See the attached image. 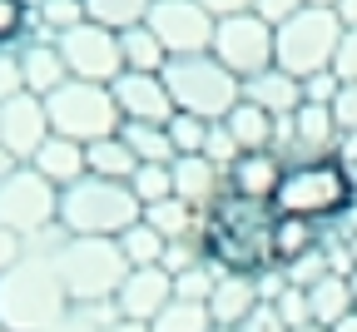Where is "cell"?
Listing matches in <instances>:
<instances>
[{
	"label": "cell",
	"mask_w": 357,
	"mask_h": 332,
	"mask_svg": "<svg viewBox=\"0 0 357 332\" xmlns=\"http://www.w3.org/2000/svg\"><path fill=\"white\" fill-rule=\"evenodd\" d=\"M298 332H328V327H298Z\"/></svg>",
	"instance_id": "53"
},
{
	"label": "cell",
	"mask_w": 357,
	"mask_h": 332,
	"mask_svg": "<svg viewBox=\"0 0 357 332\" xmlns=\"http://www.w3.org/2000/svg\"><path fill=\"white\" fill-rule=\"evenodd\" d=\"M328 332H357V312H347V317H342L337 327H328Z\"/></svg>",
	"instance_id": "50"
},
{
	"label": "cell",
	"mask_w": 357,
	"mask_h": 332,
	"mask_svg": "<svg viewBox=\"0 0 357 332\" xmlns=\"http://www.w3.org/2000/svg\"><path fill=\"white\" fill-rule=\"evenodd\" d=\"M169 303H174V278L164 268H129V278L119 282V293H114L119 317L139 322V327H149Z\"/></svg>",
	"instance_id": "15"
},
{
	"label": "cell",
	"mask_w": 357,
	"mask_h": 332,
	"mask_svg": "<svg viewBox=\"0 0 357 332\" xmlns=\"http://www.w3.org/2000/svg\"><path fill=\"white\" fill-rule=\"evenodd\" d=\"M25 94V65H20V45H6L0 50V105Z\"/></svg>",
	"instance_id": "37"
},
{
	"label": "cell",
	"mask_w": 357,
	"mask_h": 332,
	"mask_svg": "<svg viewBox=\"0 0 357 332\" xmlns=\"http://www.w3.org/2000/svg\"><path fill=\"white\" fill-rule=\"evenodd\" d=\"M35 20H40V30L45 35H65V30H75V25H84L89 15H84V0H35Z\"/></svg>",
	"instance_id": "33"
},
{
	"label": "cell",
	"mask_w": 357,
	"mask_h": 332,
	"mask_svg": "<svg viewBox=\"0 0 357 332\" xmlns=\"http://www.w3.org/2000/svg\"><path fill=\"white\" fill-rule=\"evenodd\" d=\"M114 243H119V253H124V263H129V268H159V263H164V253H169V239H164V233H154L144 218L134 223V228H124Z\"/></svg>",
	"instance_id": "28"
},
{
	"label": "cell",
	"mask_w": 357,
	"mask_h": 332,
	"mask_svg": "<svg viewBox=\"0 0 357 332\" xmlns=\"http://www.w3.org/2000/svg\"><path fill=\"white\" fill-rule=\"evenodd\" d=\"M144 25L159 35V45L169 50V60H178V55H208L218 20L199 6V0H154Z\"/></svg>",
	"instance_id": "12"
},
{
	"label": "cell",
	"mask_w": 357,
	"mask_h": 332,
	"mask_svg": "<svg viewBox=\"0 0 357 332\" xmlns=\"http://www.w3.org/2000/svg\"><path fill=\"white\" fill-rule=\"evenodd\" d=\"M213 332H238V327H213Z\"/></svg>",
	"instance_id": "55"
},
{
	"label": "cell",
	"mask_w": 357,
	"mask_h": 332,
	"mask_svg": "<svg viewBox=\"0 0 357 332\" xmlns=\"http://www.w3.org/2000/svg\"><path fill=\"white\" fill-rule=\"evenodd\" d=\"M45 114H50L55 134L75 139L84 149L109 139V134H119V124H124L109 84H89V80H65L55 94H45Z\"/></svg>",
	"instance_id": "7"
},
{
	"label": "cell",
	"mask_w": 357,
	"mask_h": 332,
	"mask_svg": "<svg viewBox=\"0 0 357 332\" xmlns=\"http://www.w3.org/2000/svg\"><path fill=\"white\" fill-rule=\"evenodd\" d=\"M169 174H174V199H184L194 213L218 209L223 194H229V179H223V169L208 164L204 154H178V159L169 164Z\"/></svg>",
	"instance_id": "16"
},
{
	"label": "cell",
	"mask_w": 357,
	"mask_h": 332,
	"mask_svg": "<svg viewBox=\"0 0 357 332\" xmlns=\"http://www.w3.org/2000/svg\"><path fill=\"white\" fill-rule=\"evenodd\" d=\"M218 263L213 258H199L194 268H184V273H174V298H189V303H208L213 298V288H218Z\"/></svg>",
	"instance_id": "32"
},
{
	"label": "cell",
	"mask_w": 357,
	"mask_h": 332,
	"mask_svg": "<svg viewBox=\"0 0 357 332\" xmlns=\"http://www.w3.org/2000/svg\"><path fill=\"white\" fill-rule=\"evenodd\" d=\"M100 332H149V327H139V322H124V317H119V322H109V327H100Z\"/></svg>",
	"instance_id": "49"
},
{
	"label": "cell",
	"mask_w": 357,
	"mask_h": 332,
	"mask_svg": "<svg viewBox=\"0 0 357 332\" xmlns=\"http://www.w3.org/2000/svg\"><path fill=\"white\" fill-rule=\"evenodd\" d=\"M55 263L70 303H114L119 282L129 278V263L114 239H65Z\"/></svg>",
	"instance_id": "8"
},
{
	"label": "cell",
	"mask_w": 357,
	"mask_h": 332,
	"mask_svg": "<svg viewBox=\"0 0 357 332\" xmlns=\"http://www.w3.org/2000/svg\"><path fill=\"white\" fill-rule=\"evenodd\" d=\"M352 209V169L342 159H298L283 169V183L273 194V213L283 218H307V223H337Z\"/></svg>",
	"instance_id": "3"
},
{
	"label": "cell",
	"mask_w": 357,
	"mask_h": 332,
	"mask_svg": "<svg viewBox=\"0 0 357 332\" xmlns=\"http://www.w3.org/2000/svg\"><path fill=\"white\" fill-rule=\"evenodd\" d=\"M50 114H45V100L40 94H15V100L0 105V154H10L15 164H30L35 149L50 139Z\"/></svg>",
	"instance_id": "13"
},
{
	"label": "cell",
	"mask_w": 357,
	"mask_h": 332,
	"mask_svg": "<svg viewBox=\"0 0 357 332\" xmlns=\"http://www.w3.org/2000/svg\"><path fill=\"white\" fill-rule=\"evenodd\" d=\"M25 248H30V243L20 239V233L0 223V273H10V268H15V263L25 258Z\"/></svg>",
	"instance_id": "46"
},
{
	"label": "cell",
	"mask_w": 357,
	"mask_h": 332,
	"mask_svg": "<svg viewBox=\"0 0 357 332\" xmlns=\"http://www.w3.org/2000/svg\"><path fill=\"white\" fill-rule=\"evenodd\" d=\"M144 223H149L154 233H164L169 243H178V239H204V213H194L184 199L149 204V209H144Z\"/></svg>",
	"instance_id": "24"
},
{
	"label": "cell",
	"mask_w": 357,
	"mask_h": 332,
	"mask_svg": "<svg viewBox=\"0 0 357 332\" xmlns=\"http://www.w3.org/2000/svg\"><path fill=\"white\" fill-rule=\"evenodd\" d=\"M352 303H357V273H352Z\"/></svg>",
	"instance_id": "54"
},
{
	"label": "cell",
	"mask_w": 357,
	"mask_h": 332,
	"mask_svg": "<svg viewBox=\"0 0 357 332\" xmlns=\"http://www.w3.org/2000/svg\"><path fill=\"white\" fill-rule=\"evenodd\" d=\"M333 75H337L342 84H352V80H357V25H347V30H342L337 60H333Z\"/></svg>",
	"instance_id": "43"
},
{
	"label": "cell",
	"mask_w": 357,
	"mask_h": 332,
	"mask_svg": "<svg viewBox=\"0 0 357 332\" xmlns=\"http://www.w3.org/2000/svg\"><path fill=\"white\" fill-rule=\"evenodd\" d=\"M119 55H124V70H134V75H164V65H169V50L159 45V35L149 25L124 30L119 35Z\"/></svg>",
	"instance_id": "25"
},
{
	"label": "cell",
	"mask_w": 357,
	"mask_h": 332,
	"mask_svg": "<svg viewBox=\"0 0 357 332\" xmlns=\"http://www.w3.org/2000/svg\"><path fill=\"white\" fill-rule=\"evenodd\" d=\"M223 129L234 134V144H238L243 154L273 149V139H278V119L268 114V110H258V105H248V100H238L229 114H223Z\"/></svg>",
	"instance_id": "23"
},
{
	"label": "cell",
	"mask_w": 357,
	"mask_h": 332,
	"mask_svg": "<svg viewBox=\"0 0 357 332\" xmlns=\"http://www.w3.org/2000/svg\"><path fill=\"white\" fill-rule=\"evenodd\" d=\"M139 218H144V209H139L129 183L84 174L79 183L60 188V228L70 239H119Z\"/></svg>",
	"instance_id": "4"
},
{
	"label": "cell",
	"mask_w": 357,
	"mask_h": 332,
	"mask_svg": "<svg viewBox=\"0 0 357 332\" xmlns=\"http://www.w3.org/2000/svg\"><path fill=\"white\" fill-rule=\"evenodd\" d=\"M84 159H89V174H95V179H114V183H129V179H134V169H139L134 149L124 144L119 134L100 139V144H89V149H84Z\"/></svg>",
	"instance_id": "26"
},
{
	"label": "cell",
	"mask_w": 357,
	"mask_h": 332,
	"mask_svg": "<svg viewBox=\"0 0 357 332\" xmlns=\"http://www.w3.org/2000/svg\"><path fill=\"white\" fill-rule=\"evenodd\" d=\"M273 204H248L223 194L218 209L204 213V253L223 273H263L273 268Z\"/></svg>",
	"instance_id": "2"
},
{
	"label": "cell",
	"mask_w": 357,
	"mask_h": 332,
	"mask_svg": "<svg viewBox=\"0 0 357 332\" xmlns=\"http://www.w3.org/2000/svg\"><path fill=\"white\" fill-rule=\"evenodd\" d=\"M283 273H288V282H293V288H312V282H318V278H328L333 268H328V253H323V243H318V248H307L303 258H293Z\"/></svg>",
	"instance_id": "36"
},
{
	"label": "cell",
	"mask_w": 357,
	"mask_h": 332,
	"mask_svg": "<svg viewBox=\"0 0 357 332\" xmlns=\"http://www.w3.org/2000/svg\"><path fill=\"white\" fill-rule=\"evenodd\" d=\"M70 293H65V278L55 253H40L25 248V258L0 273V327L10 332H55L70 317Z\"/></svg>",
	"instance_id": "1"
},
{
	"label": "cell",
	"mask_w": 357,
	"mask_h": 332,
	"mask_svg": "<svg viewBox=\"0 0 357 332\" xmlns=\"http://www.w3.org/2000/svg\"><path fill=\"white\" fill-rule=\"evenodd\" d=\"M30 169L45 174L55 188H70V183H79V179L89 174V159H84V144H75V139H65V134H50V139L35 149Z\"/></svg>",
	"instance_id": "21"
},
{
	"label": "cell",
	"mask_w": 357,
	"mask_h": 332,
	"mask_svg": "<svg viewBox=\"0 0 357 332\" xmlns=\"http://www.w3.org/2000/svg\"><path fill=\"white\" fill-rule=\"evenodd\" d=\"M129 188H134V199H139V209H149V204L174 199V174H169V164H139Z\"/></svg>",
	"instance_id": "34"
},
{
	"label": "cell",
	"mask_w": 357,
	"mask_h": 332,
	"mask_svg": "<svg viewBox=\"0 0 357 332\" xmlns=\"http://www.w3.org/2000/svg\"><path fill=\"white\" fill-rule=\"evenodd\" d=\"M119 139L134 149L139 164H174V144L164 124H119Z\"/></svg>",
	"instance_id": "30"
},
{
	"label": "cell",
	"mask_w": 357,
	"mask_h": 332,
	"mask_svg": "<svg viewBox=\"0 0 357 332\" xmlns=\"http://www.w3.org/2000/svg\"><path fill=\"white\" fill-rule=\"evenodd\" d=\"M0 223L15 228L25 243H35L40 233L60 228V188L30 164H15L0 179Z\"/></svg>",
	"instance_id": "9"
},
{
	"label": "cell",
	"mask_w": 357,
	"mask_h": 332,
	"mask_svg": "<svg viewBox=\"0 0 357 332\" xmlns=\"http://www.w3.org/2000/svg\"><path fill=\"white\" fill-rule=\"evenodd\" d=\"M303 293H307L312 327H337L347 312H357V303H352V278H342V273L318 278V282H312V288H303Z\"/></svg>",
	"instance_id": "22"
},
{
	"label": "cell",
	"mask_w": 357,
	"mask_h": 332,
	"mask_svg": "<svg viewBox=\"0 0 357 332\" xmlns=\"http://www.w3.org/2000/svg\"><path fill=\"white\" fill-rule=\"evenodd\" d=\"M342 15L328 6H303L293 20H283L273 30V65L307 80L318 70H333L337 60V45H342Z\"/></svg>",
	"instance_id": "6"
},
{
	"label": "cell",
	"mask_w": 357,
	"mask_h": 332,
	"mask_svg": "<svg viewBox=\"0 0 357 332\" xmlns=\"http://www.w3.org/2000/svg\"><path fill=\"white\" fill-rule=\"evenodd\" d=\"M238 154H243V149L234 144V134H229V129H223V119H218V124L208 129V144H204V159H208V164H218L223 174H229V164H234Z\"/></svg>",
	"instance_id": "38"
},
{
	"label": "cell",
	"mask_w": 357,
	"mask_h": 332,
	"mask_svg": "<svg viewBox=\"0 0 357 332\" xmlns=\"http://www.w3.org/2000/svg\"><path fill=\"white\" fill-rule=\"evenodd\" d=\"M149 6L154 0H84V15L105 30H114V35H124V30L149 20Z\"/></svg>",
	"instance_id": "29"
},
{
	"label": "cell",
	"mask_w": 357,
	"mask_h": 332,
	"mask_svg": "<svg viewBox=\"0 0 357 332\" xmlns=\"http://www.w3.org/2000/svg\"><path fill=\"white\" fill-rule=\"evenodd\" d=\"M243 100L258 105V110H268L273 119H288V114L303 105V80L288 75V70H278V65H268L263 75L243 80Z\"/></svg>",
	"instance_id": "18"
},
{
	"label": "cell",
	"mask_w": 357,
	"mask_h": 332,
	"mask_svg": "<svg viewBox=\"0 0 357 332\" xmlns=\"http://www.w3.org/2000/svg\"><path fill=\"white\" fill-rule=\"evenodd\" d=\"M352 204H357V174H352Z\"/></svg>",
	"instance_id": "52"
},
{
	"label": "cell",
	"mask_w": 357,
	"mask_h": 332,
	"mask_svg": "<svg viewBox=\"0 0 357 332\" xmlns=\"http://www.w3.org/2000/svg\"><path fill=\"white\" fill-rule=\"evenodd\" d=\"M303 6H307V0H253V15H263L268 25L278 30V25H283V20H293Z\"/></svg>",
	"instance_id": "44"
},
{
	"label": "cell",
	"mask_w": 357,
	"mask_h": 332,
	"mask_svg": "<svg viewBox=\"0 0 357 332\" xmlns=\"http://www.w3.org/2000/svg\"><path fill=\"white\" fill-rule=\"evenodd\" d=\"M199 258H208V253H204V239H178V243H169V253H164V263H159V268L174 278V273L194 268Z\"/></svg>",
	"instance_id": "39"
},
{
	"label": "cell",
	"mask_w": 357,
	"mask_h": 332,
	"mask_svg": "<svg viewBox=\"0 0 357 332\" xmlns=\"http://www.w3.org/2000/svg\"><path fill=\"white\" fill-rule=\"evenodd\" d=\"M283 159L273 154V149H253V154H238L234 164H229V194L234 199H248V204H273V194H278V183H283Z\"/></svg>",
	"instance_id": "17"
},
{
	"label": "cell",
	"mask_w": 357,
	"mask_h": 332,
	"mask_svg": "<svg viewBox=\"0 0 357 332\" xmlns=\"http://www.w3.org/2000/svg\"><path fill=\"white\" fill-rule=\"evenodd\" d=\"M199 6H204L213 20H229V15H243V10H253V0H199Z\"/></svg>",
	"instance_id": "47"
},
{
	"label": "cell",
	"mask_w": 357,
	"mask_h": 332,
	"mask_svg": "<svg viewBox=\"0 0 357 332\" xmlns=\"http://www.w3.org/2000/svg\"><path fill=\"white\" fill-rule=\"evenodd\" d=\"M273 308H278V317L288 322V332H298V327H312V312H307V293H303V288H288V293H283Z\"/></svg>",
	"instance_id": "40"
},
{
	"label": "cell",
	"mask_w": 357,
	"mask_h": 332,
	"mask_svg": "<svg viewBox=\"0 0 357 332\" xmlns=\"http://www.w3.org/2000/svg\"><path fill=\"white\" fill-rule=\"evenodd\" d=\"M109 94H114L124 124H169L174 119V100H169L164 75H134V70H124L109 84Z\"/></svg>",
	"instance_id": "14"
},
{
	"label": "cell",
	"mask_w": 357,
	"mask_h": 332,
	"mask_svg": "<svg viewBox=\"0 0 357 332\" xmlns=\"http://www.w3.org/2000/svg\"><path fill=\"white\" fill-rule=\"evenodd\" d=\"M164 129H169V144H174V159H178V154H204L213 124L199 119V114H178V110H174V119H169Z\"/></svg>",
	"instance_id": "35"
},
{
	"label": "cell",
	"mask_w": 357,
	"mask_h": 332,
	"mask_svg": "<svg viewBox=\"0 0 357 332\" xmlns=\"http://www.w3.org/2000/svg\"><path fill=\"white\" fill-rule=\"evenodd\" d=\"M20 65H25V89L30 94H55L65 80H70V70H65V55H60V45L50 40V35H40V40H20Z\"/></svg>",
	"instance_id": "20"
},
{
	"label": "cell",
	"mask_w": 357,
	"mask_h": 332,
	"mask_svg": "<svg viewBox=\"0 0 357 332\" xmlns=\"http://www.w3.org/2000/svg\"><path fill=\"white\" fill-rule=\"evenodd\" d=\"M333 119H337V134H357V80L337 89V100H333Z\"/></svg>",
	"instance_id": "42"
},
{
	"label": "cell",
	"mask_w": 357,
	"mask_h": 332,
	"mask_svg": "<svg viewBox=\"0 0 357 332\" xmlns=\"http://www.w3.org/2000/svg\"><path fill=\"white\" fill-rule=\"evenodd\" d=\"M208 55H213L223 70H229V75L253 80V75H263L268 65H273V25H268L263 15H253V10L229 15V20L213 25Z\"/></svg>",
	"instance_id": "10"
},
{
	"label": "cell",
	"mask_w": 357,
	"mask_h": 332,
	"mask_svg": "<svg viewBox=\"0 0 357 332\" xmlns=\"http://www.w3.org/2000/svg\"><path fill=\"white\" fill-rule=\"evenodd\" d=\"M0 332H10V327H0Z\"/></svg>",
	"instance_id": "56"
},
{
	"label": "cell",
	"mask_w": 357,
	"mask_h": 332,
	"mask_svg": "<svg viewBox=\"0 0 357 332\" xmlns=\"http://www.w3.org/2000/svg\"><path fill=\"white\" fill-rule=\"evenodd\" d=\"M238 332H288V322L278 317V308H273V303H258V308L248 312V322H243Z\"/></svg>",
	"instance_id": "45"
},
{
	"label": "cell",
	"mask_w": 357,
	"mask_h": 332,
	"mask_svg": "<svg viewBox=\"0 0 357 332\" xmlns=\"http://www.w3.org/2000/svg\"><path fill=\"white\" fill-rule=\"evenodd\" d=\"M307 6H328V10H337V0H307Z\"/></svg>",
	"instance_id": "51"
},
{
	"label": "cell",
	"mask_w": 357,
	"mask_h": 332,
	"mask_svg": "<svg viewBox=\"0 0 357 332\" xmlns=\"http://www.w3.org/2000/svg\"><path fill=\"white\" fill-rule=\"evenodd\" d=\"M149 332H213V317H208V303H189V298H174L154 322Z\"/></svg>",
	"instance_id": "31"
},
{
	"label": "cell",
	"mask_w": 357,
	"mask_h": 332,
	"mask_svg": "<svg viewBox=\"0 0 357 332\" xmlns=\"http://www.w3.org/2000/svg\"><path fill=\"white\" fill-rule=\"evenodd\" d=\"M60 45V55H65V70L70 80H89V84H114L124 75V55H119V35L95 25V20H84L65 35H55Z\"/></svg>",
	"instance_id": "11"
},
{
	"label": "cell",
	"mask_w": 357,
	"mask_h": 332,
	"mask_svg": "<svg viewBox=\"0 0 357 332\" xmlns=\"http://www.w3.org/2000/svg\"><path fill=\"white\" fill-rule=\"evenodd\" d=\"M164 84L178 114H199L208 124H218L238 100H243V80L229 75L213 55H178L164 65Z\"/></svg>",
	"instance_id": "5"
},
{
	"label": "cell",
	"mask_w": 357,
	"mask_h": 332,
	"mask_svg": "<svg viewBox=\"0 0 357 332\" xmlns=\"http://www.w3.org/2000/svg\"><path fill=\"white\" fill-rule=\"evenodd\" d=\"M318 239H323L318 223H307V218H283V213H278V223H273V263L288 268V263L303 258L307 248H318Z\"/></svg>",
	"instance_id": "27"
},
{
	"label": "cell",
	"mask_w": 357,
	"mask_h": 332,
	"mask_svg": "<svg viewBox=\"0 0 357 332\" xmlns=\"http://www.w3.org/2000/svg\"><path fill=\"white\" fill-rule=\"evenodd\" d=\"M337 15H342V25H357V0H337Z\"/></svg>",
	"instance_id": "48"
},
{
	"label": "cell",
	"mask_w": 357,
	"mask_h": 332,
	"mask_svg": "<svg viewBox=\"0 0 357 332\" xmlns=\"http://www.w3.org/2000/svg\"><path fill=\"white\" fill-rule=\"evenodd\" d=\"M337 89H342V80H337L333 70H318V75L303 80V105H333Z\"/></svg>",
	"instance_id": "41"
},
{
	"label": "cell",
	"mask_w": 357,
	"mask_h": 332,
	"mask_svg": "<svg viewBox=\"0 0 357 332\" xmlns=\"http://www.w3.org/2000/svg\"><path fill=\"white\" fill-rule=\"evenodd\" d=\"M258 303L263 298H258L253 273H218V288L208 298V317H213V327H243Z\"/></svg>",
	"instance_id": "19"
}]
</instances>
